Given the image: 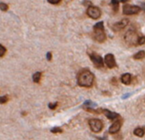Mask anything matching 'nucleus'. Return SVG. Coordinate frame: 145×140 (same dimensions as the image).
Masks as SVG:
<instances>
[{
  "label": "nucleus",
  "instance_id": "nucleus-9",
  "mask_svg": "<svg viewBox=\"0 0 145 140\" xmlns=\"http://www.w3.org/2000/svg\"><path fill=\"white\" fill-rule=\"evenodd\" d=\"M121 126H122V121L121 120H118V121H116L115 122H114V123L112 124V126L109 127L108 129L109 133L111 134L117 133V132L120 130Z\"/></svg>",
  "mask_w": 145,
  "mask_h": 140
},
{
  "label": "nucleus",
  "instance_id": "nucleus-28",
  "mask_svg": "<svg viewBox=\"0 0 145 140\" xmlns=\"http://www.w3.org/2000/svg\"><path fill=\"white\" fill-rule=\"evenodd\" d=\"M131 93H128V94H125V95L123 96H122V98H123V99H126V98H128V96H131Z\"/></svg>",
  "mask_w": 145,
  "mask_h": 140
},
{
  "label": "nucleus",
  "instance_id": "nucleus-14",
  "mask_svg": "<svg viewBox=\"0 0 145 140\" xmlns=\"http://www.w3.org/2000/svg\"><path fill=\"white\" fill-rule=\"evenodd\" d=\"M144 57H145V51L144 50L138 51L133 56V58L135 60H141V59H143Z\"/></svg>",
  "mask_w": 145,
  "mask_h": 140
},
{
  "label": "nucleus",
  "instance_id": "nucleus-3",
  "mask_svg": "<svg viewBox=\"0 0 145 140\" xmlns=\"http://www.w3.org/2000/svg\"><path fill=\"white\" fill-rule=\"evenodd\" d=\"M89 125L91 131L94 132H100L103 128V123L99 119H91L89 121Z\"/></svg>",
  "mask_w": 145,
  "mask_h": 140
},
{
  "label": "nucleus",
  "instance_id": "nucleus-20",
  "mask_svg": "<svg viewBox=\"0 0 145 140\" xmlns=\"http://www.w3.org/2000/svg\"><path fill=\"white\" fill-rule=\"evenodd\" d=\"M8 9H9L8 4H6L4 3H0V9H1V10L6 11V10H8Z\"/></svg>",
  "mask_w": 145,
  "mask_h": 140
},
{
  "label": "nucleus",
  "instance_id": "nucleus-11",
  "mask_svg": "<svg viewBox=\"0 0 145 140\" xmlns=\"http://www.w3.org/2000/svg\"><path fill=\"white\" fill-rule=\"evenodd\" d=\"M103 113L105 114V115L108 117V119L109 120H114L119 117V114L114 113V112H111L110 110H108V109H103Z\"/></svg>",
  "mask_w": 145,
  "mask_h": 140
},
{
  "label": "nucleus",
  "instance_id": "nucleus-18",
  "mask_svg": "<svg viewBox=\"0 0 145 140\" xmlns=\"http://www.w3.org/2000/svg\"><path fill=\"white\" fill-rule=\"evenodd\" d=\"M6 48L3 45L0 44V57H3L4 54L6 53Z\"/></svg>",
  "mask_w": 145,
  "mask_h": 140
},
{
  "label": "nucleus",
  "instance_id": "nucleus-1",
  "mask_svg": "<svg viewBox=\"0 0 145 140\" xmlns=\"http://www.w3.org/2000/svg\"><path fill=\"white\" fill-rule=\"evenodd\" d=\"M94 74L89 70H82L77 78L78 85L82 87H91L94 82Z\"/></svg>",
  "mask_w": 145,
  "mask_h": 140
},
{
  "label": "nucleus",
  "instance_id": "nucleus-4",
  "mask_svg": "<svg viewBox=\"0 0 145 140\" xmlns=\"http://www.w3.org/2000/svg\"><path fill=\"white\" fill-rule=\"evenodd\" d=\"M141 8L137 5H131V4H125L123 6V14L126 16H132L139 13Z\"/></svg>",
  "mask_w": 145,
  "mask_h": 140
},
{
  "label": "nucleus",
  "instance_id": "nucleus-29",
  "mask_svg": "<svg viewBox=\"0 0 145 140\" xmlns=\"http://www.w3.org/2000/svg\"><path fill=\"white\" fill-rule=\"evenodd\" d=\"M141 7H142V9H144V10H145V4H141Z\"/></svg>",
  "mask_w": 145,
  "mask_h": 140
},
{
  "label": "nucleus",
  "instance_id": "nucleus-13",
  "mask_svg": "<svg viewBox=\"0 0 145 140\" xmlns=\"http://www.w3.org/2000/svg\"><path fill=\"white\" fill-rule=\"evenodd\" d=\"M134 134L136 135V136L137 137H143L144 134H145V129L144 128H142V127H137V128H136L134 130Z\"/></svg>",
  "mask_w": 145,
  "mask_h": 140
},
{
  "label": "nucleus",
  "instance_id": "nucleus-16",
  "mask_svg": "<svg viewBox=\"0 0 145 140\" xmlns=\"http://www.w3.org/2000/svg\"><path fill=\"white\" fill-rule=\"evenodd\" d=\"M87 107V108H85V109H92L94 108V107H96V103H92L91 100H87V101H85V103H84V107Z\"/></svg>",
  "mask_w": 145,
  "mask_h": 140
},
{
  "label": "nucleus",
  "instance_id": "nucleus-21",
  "mask_svg": "<svg viewBox=\"0 0 145 140\" xmlns=\"http://www.w3.org/2000/svg\"><path fill=\"white\" fill-rule=\"evenodd\" d=\"M50 132L52 133H61L62 132V129H61L60 127H53V128L50 130Z\"/></svg>",
  "mask_w": 145,
  "mask_h": 140
},
{
  "label": "nucleus",
  "instance_id": "nucleus-23",
  "mask_svg": "<svg viewBox=\"0 0 145 140\" xmlns=\"http://www.w3.org/2000/svg\"><path fill=\"white\" fill-rule=\"evenodd\" d=\"M8 101V96H0V104H4Z\"/></svg>",
  "mask_w": 145,
  "mask_h": 140
},
{
  "label": "nucleus",
  "instance_id": "nucleus-24",
  "mask_svg": "<svg viewBox=\"0 0 145 140\" xmlns=\"http://www.w3.org/2000/svg\"><path fill=\"white\" fill-rule=\"evenodd\" d=\"M49 108L50 109H55L57 107V103H49Z\"/></svg>",
  "mask_w": 145,
  "mask_h": 140
},
{
  "label": "nucleus",
  "instance_id": "nucleus-26",
  "mask_svg": "<svg viewBox=\"0 0 145 140\" xmlns=\"http://www.w3.org/2000/svg\"><path fill=\"white\" fill-rule=\"evenodd\" d=\"M46 58H47L48 61H50V60H51V58H52L51 52H48V53H47V54H46Z\"/></svg>",
  "mask_w": 145,
  "mask_h": 140
},
{
  "label": "nucleus",
  "instance_id": "nucleus-7",
  "mask_svg": "<svg viewBox=\"0 0 145 140\" xmlns=\"http://www.w3.org/2000/svg\"><path fill=\"white\" fill-rule=\"evenodd\" d=\"M90 58L96 68H103V67L104 63H103V60L101 56H99L98 54H96V53L93 52V53H91L90 54Z\"/></svg>",
  "mask_w": 145,
  "mask_h": 140
},
{
  "label": "nucleus",
  "instance_id": "nucleus-15",
  "mask_svg": "<svg viewBox=\"0 0 145 140\" xmlns=\"http://www.w3.org/2000/svg\"><path fill=\"white\" fill-rule=\"evenodd\" d=\"M41 76H42V73L41 72H36L32 75V80L35 83H39L40 81V79H41Z\"/></svg>",
  "mask_w": 145,
  "mask_h": 140
},
{
  "label": "nucleus",
  "instance_id": "nucleus-2",
  "mask_svg": "<svg viewBox=\"0 0 145 140\" xmlns=\"http://www.w3.org/2000/svg\"><path fill=\"white\" fill-rule=\"evenodd\" d=\"M138 35L133 30H129L126 33L124 36V39L127 45H131V46H136L137 45V40H138Z\"/></svg>",
  "mask_w": 145,
  "mask_h": 140
},
{
  "label": "nucleus",
  "instance_id": "nucleus-5",
  "mask_svg": "<svg viewBox=\"0 0 145 140\" xmlns=\"http://www.w3.org/2000/svg\"><path fill=\"white\" fill-rule=\"evenodd\" d=\"M87 15L89 17H91V19L96 20L101 16V10L98 7L96 6H89L87 9Z\"/></svg>",
  "mask_w": 145,
  "mask_h": 140
},
{
  "label": "nucleus",
  "instance_id": "nucleus-27",
  "mask_svg": "<svg viewBox=\"0 0 145 140\" xmlns=\"http://www.w3.org/2000/svg\"><path fill=\"white\" fill-rule=\"evenodd\" d=\"M111 82H112V84H113V85H117V80H116L115 78H113V79H112Z\"/></svg>",
  "mask_w": 145,
  "mask_h": 140
},
{
  "label": "nucleus",
  "instance_id": "nucleus-25",
  "mask_svg": "<svg viewBox=\"0 0 145 140\" xmlns=\"http://www.w3.org/2000/svg\"><path fill=\"white\" fill-rule=\"evenodd\" d=\"M50 4H59L61 2V0H48Z\"/></svg>",
  "mask_w": 145,
  "mask_h": 140
},
{
  "label": "nucleus",
  "instance_id": "nucleus-8",
  "mask_svg": "<svg viewBox=\"0 0 145 140\" xmlns=\"http://www.w3.org/2000/svg\"><path fill=\"white\" fill-rule=\"evenodd\" d=\"M104 62H105L107 67L108 68H114L116 67V62L115 58H114L113 54H107L104 58Z\"/></svg>",
  "mask_w": 145,
  "mask_h": 140
},
{
  "label": "nucleus",
  "instance_id": "nucleus-12",
  "mask_svg": "<svg viewBox=\"0 0 145 140\" xmlns=\"http://www.w3.org/2000/svg\"><path fill=\"white\" fill-rule=\"evenodd\" d=\"M121 82L125 84V85H129L131 81V75L130 73H124L121 76Z\"/></svg>",
  "mask_w": 145,
  "mask_h": 140
},
{
  "label": "nucleus",
  "instance_id": "nucleus-22",
  "mask_svg": "<svg viewBox=\"0 0 145 140\" xmlns=\"http://www.w3.org/2000/svg\"><path fill=\"white\" fill-rule=\"evenodd\" d=\"M145 44V37L144 36H141L138 38V40H137V45H142Z\"/></svg>",
  "mask_w": 145,
  "mask_h": 140
},
{
  "label": "nucleus",
  "instance_id": "nucleus-6",
  "mask_svg": "<svg viewBox=\"0 0 145 140\" xmlns=\"http://www.w3.org/2000/svg\"><path fill=\"white\" fill-rule=\"evenodd\" d=\"M94 39L99 43H103L106 40L107 37L104 33V29H94V34H93Z\"/></svg>",
  "mask_w": 145,
  "mask_h": 140
},
{
  "label": "nucleus",
  "instance_id": "nucleus-19",
  "mask_svg": "<svg viewBox=\"0 0 145 140\" xmlns=\"http://www.w3.org/2000/svg\"><path fill=\"white\" fill-rule=\"evenodd\" d=\"M94 29H104V26H103V21H99L97 22L95 26L93 27Z\"/></svg>",
  "mask_w": 145,
  "mask_h": 140
},
{
  "label": "nucleus",
  "instance_id": "nucleus-10",
  "mask_svg": "<svg viewBox=\"0 0 145 140\" xmlns=\"http://www.w3.org/2000/svg\"><path fill=\"white\" fill-rule=\"evenodd\" d=\"M129 23V20L128 19H122L121 21H118L117 23L114 24L113 26V29L114 31H119V30L125 28L127 25Z\"/></svg>",
  "mask_w": 145,
  "mask_h": 140
},
{
  "label": "nucleus",
  "instance_id": "nucleus-17",
  "mask_svg": "<svg viewBox=\"0 0 145 140\" xmlns=\"http://www.w3.org/2000/svg\"><path fill=\"white\" fill-rule=\"evenodd\" d=\"M111 4L113 6V9L114 12H117L119 9V1H115V0H113L111 1Z\"/></svg>",
  "mask_w": 145,
  "mask_h": 140
}]
</instances>
